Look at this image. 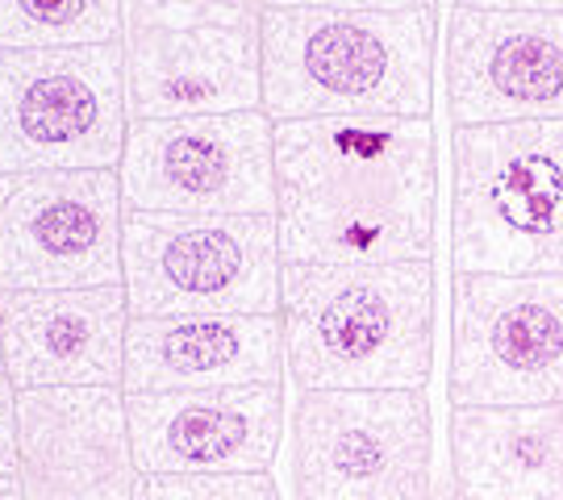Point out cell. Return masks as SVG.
<instances>
[{
	"instance_id": "obj_24",
	"label": "cell",
	"mask_w": 563,
	"mask_h": 500,
	"mask_svg": "<svg viewBox=\"0 0 563 500\" xmlns=\"http://www.w3.org/2000/svg\"><path fill=\"white\" fill-rule=\"evenodd\" d=\"M0 500H25L18 476H0Z\"/></svg>"
},
{
	"instance_id": "obj_3",
	"label": "cell",
	"mask_w": 563,
	"mask_h": 500,
	"mask_svg": "<svg viewBox=\"0 0 563 500\" xmlns=\"http://www.w3.org/2000/svg\"><path fill=\"white\" fill-rule=\"evenodd\" d=\"M434 297V263H284V363L297 388H426Z\"/></svg>"
},
{
	"instance_id": "obj_5",
	"label": "cell",
	"mask_w": 563,
	"mask_h": 500,
	"mask_svg": "<svg viewBox=\"0 0 563 500\" xmlns=\"http://www.w3.org/2000/svg\"><path fill=\"white\" fill-rule=\"evenodd\" d=\"M125 134V38L51 51L0 46V176L121 167Z\"/></svg>"
},
{
	"instance_id": "obj_11",
	"label": "cell",
	"mask_w": 563,
	"mask_h": 500,
	"mask_svg": "<svg viewBox=\"0 0 563 500\" xmlns=\"http://www.w3.org/2000/svg\"><path fill=\"white\" fill-rule=\"evenodd\" d=\"M139 476H242L272 471L284 438L280 384L125 392Z\"/></svg>"
},
{
	"instance_id": "obj_7",
	"label": "cell",
	"mask_w": 563,
	"mask_h": 500,
	"mask_svg": "<svg viewBox=\"0 0 563 500\" xmlns=\"http://www.w3.org/2000/svg\"><path fill=\"white\" fill-rule=\"evenodd\" d=\"M426 388H313L297 400V500H430Z\"/></svg>"
},
{
	"instance_id": "obj_20",
	"label": "cell",
	"mask_w": 563,
	"mask_h": 500,
	"mask_svg": "<svg viewBox=\"0 0 563 500\" xmlns=\"http://www.w3.org/2000/svg\"><path fill=\"white\" fill-rule=\"evenodd\" d=\"M130 500H280L272 471L242 476H139Z\"/></svg>"
},
{
	"instance_id": "obj_22",
	"label": "cell",
	"mask_w": 563,
	"mask_h": 500,
	"mask_svg": "<svg viewBox=\"0 0 563 500\" xmlns=\"http://www.w3.org/2000/svg\"><path fill=\"white\" fill-rule=\"evenodd\" d=\"M426 4L434 0H263V9H376V13H401Z\"/></svg>"
},
{
	"instance_id": "obj_25",
	"label": "cell",
	"mask_w": 563,
	"mask_h": 500,
	"mask_svg": "<svg viewBox=\"0 0 563 500\" xmlns=\"http://www.w3.org/2000/svg\"><path fill=\"white\" fill-rule=\"evenodd\" d=\"M430 500H463V497H460V488H455V480H451V484H443V488H434Z\"/></svg>"
},
{
	"instance_id": "obj_12",
	"label": "cell",
	"mask_w": 563,
	"mask_h": 500,
	"mask_svg": "<svg viewBox=\"0 0 563 500\" xmlns=\"http://www.w3.org/2000/svg\"><path fill=\"white\" fill-rule=\"evenodd\" d=\"M446 109L455 125L563 121V13L455 9Z\"/></svg>"
},
{
	"instance_id": "obj_17",
	"label": "cell",
	"mask_w": 563,
	"mask_h": 500,
	"mask_svg": "<svg viewBox=\"0 0 563 500\" xmlns=\"http://www.w3.org/2000/svg\"><path fill=\"white\" fill-rule=\"evenodd\" d=\"M463 500H563V404H463L451 413Z\"/></svg>"
},
{
	"instance_id": "obj_10",
	"label": "cell",
	"mask_w": 563,
	"mask_h": 500,
	"mask_svg": "<svg viewBox=\"0 0 563 500\" xmlns=\"http://www.w3.org/2000/svg\"><path fill=\"white\" fill-rule=\"evenodd\" d=\"M451 404H563V276H455Z\"/></svg>"
},
{
	"instance_id": "obj_1",
	"label": "cell",
	"mask_w": 563,
	"mask_h": 500,
	"mask_svg": "<svg viewBox=\"0 0 563 500\" xmlns=\"http://www.w3.org/2000/svg\"><path fill=\"white\" fill-rule=\"evenodd\" d=\"M272 171L284 263H434L430 118L272 121Z\"/></svg>"
},
{
	"instance_id": "obj_16",
	"label": "cell",
	"mask_w": 563,
	"mask_h": 500,
	"mask_svg": "<svg viewBox=\"0 0 563 500\" xmlns=\"http://www.w3.org/2000/svg\"><path fill=\"white\" fill-rule=\"evenodd\" d=\"M125 104L130 121L263 109L260 30H130Z\"/></svg>"
},
{
	"instance_id": "obj_6",
	"label": "cell",
	"mask_w": 563,
	"mask_h": 500,
	"mask_svg": "<svg viewBox=\"0 0 563 500\" xmlns=\"http://www.w3.org/2000/svg\"><path fill=\"white\" fill-rule=\"evenodd\" d=\"M130 318L167 313H280L276 213L188 218L125 209Z\"/></svg>"
},
{
	"instance_id": "obj_4",
	"label": "cell",
	"mask_w": 563,
	"mask_h": 500,
	"mask_svg": "<svg viewBox=\"0 0 563 500\" xmlns=\"http://www.w3.org/2000/svg\"><path fill=\"white\" fill-rule=\"evenodd\" d=\"M455 276H563V121L455 125Z\"/></svg>"
},
{
	"instance_id": "obj_8",
	"label": "cell",
	"mask_w": 563,
	"mask_h": 500,
	"mask_svg": "<svg viewBox=\"0 0 563 500\" xmlns=\"http://www.w3.org/2000/svg\"><path fill=\"white\" fill-rule=\"evenodd\" d=\"M118 176L125 209L142 213H276L272 118L246 109L218 118L130 121Z\"/></svg>"
},
{
	"instance_id": "obj_23",
	"label": "cell",
	"mask_w": 563,
	"mask_h": 500,
	"mask_svg": "<svg viewBox=\"0 0 563 500\" xmlns=\"http://www.w3.org/2000/svg\"><path fill=\"white\" fill-rule=\"evenodd\" d=\"M455 9H505V13H563V0H455Z\"/></svg>"
},
{
	"instance_id": "obj_9",
	"label": "cell",
	"mask_w": 563,
	"mask_h": 500,
	"mask_svg": "<svg viewBox=\"0 0 563 500\" xmlns=\"http://www.w3.org/2000/svg\"><path fill=\"white\" fill-rule=\"evenodd\" d=\"M121 238L118 167L0 176V292L121 284Z\"/></svg>"
},
{
	"instance_id": "obj_18",
	"label": "cell",
	"mask_w": 563,
	"mask_h": 500,
	"mask_svg": "<svg viewBox=\"0 0 563 500\" xmlns=\"http://www.w3.org/2000/svg\"><path fill=\"white\" fill-rule=\"evenodd\" d=\"M125 38V0H0L4 51L101 46Z\"/></svg>"
},
{
	"instance_id": "obj_14",
	"label": "cell",
	"mask_w": 563,
	"mask_h": 500,
	"mask_svg": "<svg viewBox=\"0 0 563 500\" xmlns=\"http://www.w3.org/2000/svg\"><path fill=\"white\" fill-rule=\"evenodd\" d=\"M125 334V284L0 292V363L18 392L121 388Z\"/></svg>"
},
{
	"instance_id": "obj_13",
	"label": "cell",
	"mask_w": 563,
	"mask_h": 500,
	"mask_svg": "<svg viewBox=\"0 0 563 500\" xmlns=\"http://www.w3.org/2000/svg\"><path fill=\"white\" fill-rule=\"evenodd\" d=\"M18 480L25 500H130L139 467L121 388L18 392Z\"/></svg>"
},
{
	"instance_id": "obj_19",
	"label": "cell",
	"mask_w": 563,
	"mask_h": 500,
	"mask_svg": "<svg viewBox=\"0 0 563 500\" xmlns=\"http://www.w3.org/2000/svg\"><path fill=\"white\" fill-rule=\"evenodd\" d=\"M263 0H130V30H260Z\"/></svg>"
},
{
	"instance_id": "obj_2",
	"label": "cell",
	"mask_w": 563,
	"mask_h": 500,
	"mask_svg": "<svg viewBox=\"0 0 563 500\" xmlns=\"http://www.w3.org/2000/svg\"><path fill=\"white\" fill-rule=\"evenodd\" d=\"M263 113L309 118H430L434 4L376 9H263Z\"/></svg>"
},
{
	"instance_id": "obj_15",
	"label": "cell",
	"mask_w": 563,
	"mask_h": 500,
	"mask_svg": "<svg viewBox=\"0 0 563 500\" xmlns=\"http://www.w3.org/2000/svg\"><path fill=\"white\" fill-rule=\"evenodd\" d=\"M280 313H167L130 318L121 392H197L280 384Z\"/></svg>"
},
{
	"instance_id": "obj_21",
	"label": "cell",
	"mask_w": 563,
	"mask_h": 500,
	"mask_svg": "<svg viewBox=\"0 0 563 500\" xmlns=\"http://www.w3.org/2000/svg\"><path fill=\"white\" fill-rule=\"evenodd\" d=\"M0 476H18V388L0 363Z\"/></svg>"
}]
</instances>
